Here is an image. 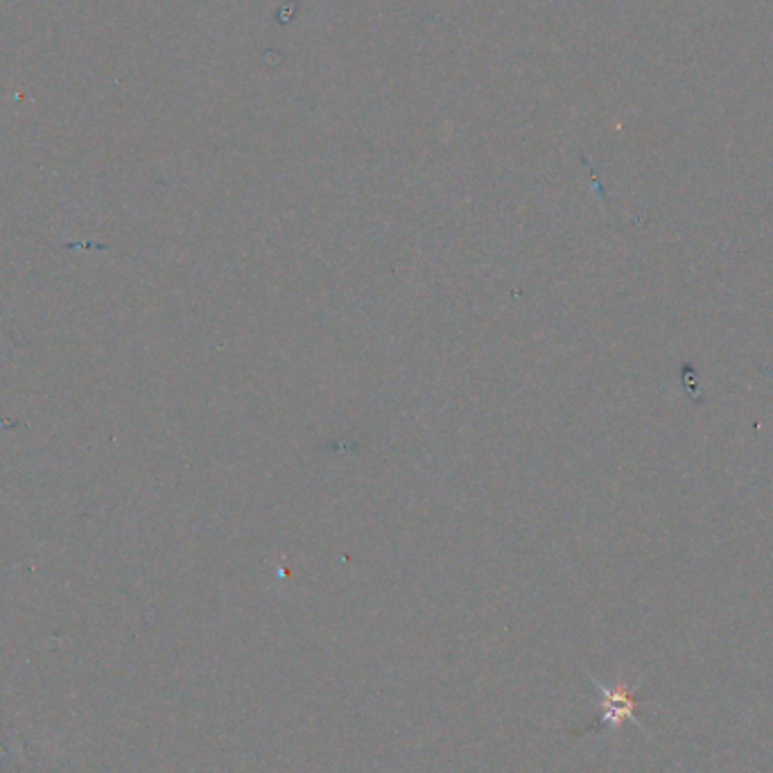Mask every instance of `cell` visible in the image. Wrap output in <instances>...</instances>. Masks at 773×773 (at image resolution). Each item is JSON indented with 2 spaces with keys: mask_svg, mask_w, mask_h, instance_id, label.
I'll use <instances>...</instances> for the list:
<instances>
[{
  "mask_svg": "<svg viewBox=\"0 0 773 773\" xmlns=\"http://www.w3.org/2000/svg\"><path fill=\"white\" fill-rule=\"evenodd\" d=\"M595 688L604 694V717H602L604 726L618 728L622 724V719H631V722H636V717H633L636 701H633V697H631V685L620 681L618 685H615V688H606V685L595 681ZM636 724H640V722H636Z\"/></svg>",
  "mask_w": 773,
  "mask_h": 773,
  "instance_id": "cell-1",
  "label": "cell"
}]
</instances>
